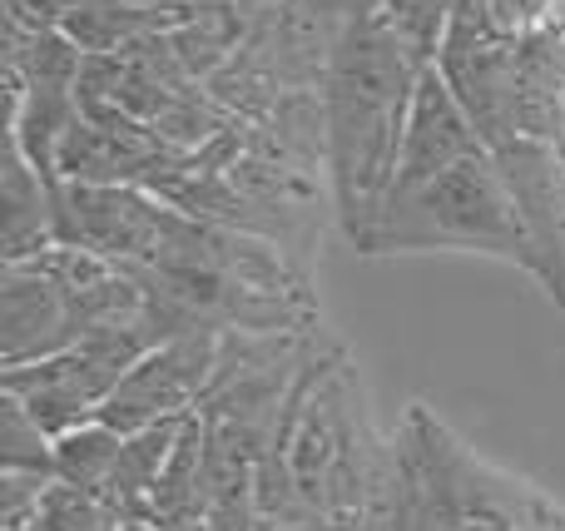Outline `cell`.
<instances>
[{
  "label": "cell",
  "mask_w": 565,
  "mask_h": 531,
  "mask_svg": "<svg viewBox=\"0 0 565 531\" xmlns=\"http://www.w3.org/2000/svg\"><path fill=\"white\" fill-rule=\"evenodd\" d=\"M322 6L332 15V50L328 75H322V139H328L342 229L358 244L397 179L412 89L427 65L382 15L377 0H322Z\"/></svg>",
  "instance_id": "obj_1"
},
{
  "label": "cell",
  "mask_w": 565,
  "mask_h": 531,
  "mask_svg": "<svg viewBox=\"0 0 565 531\" xmlns=\"http://www.w3.org/2000/svg\"><path fill=\"white\" fill-rule=\"evenodd\" d=\"M362 254H422V248H467L521 264L546 284V258L516 204L507 169L491 149L441 169L437 179L392 194L358 238Z\"/></svg>",
  "instance_id": "obj_2"
},
{
  "label": "cell",
  "mask_w": 565,
  "mask_h": 531,
  "mask_svg": "<svg viewBox=\"0 0 565 531\" xmlns=\"http://www.w3.org/2000/svg\"><path fill=\"white\" fill-rule=\"evenodd\" d=\"M154 348V338L139 328H115V333H89L60 353L40 358L25 368H6V393L35 413V423L50 437L70 433L79 423H95L105 397L119 387V378Z\"/></svg>",
  "instance_id": "obj_3"
},
{
  "label": "cell",
  "mask_w": 565,
  "mask_h": 531,
  "mask_svg": "<svg viewBox=\"0 0 565 531\" xmlns=\"http://www.w3.org/2000/svg\"><path fill=\"white\" fill-rule=\"evenodd\" d=\"M228 328H189L164 343H154L105 397L99 423L119 427V433H139V427L169 423V417L199 413L209 383L218 368V348H224Z\"/></svg>",
  "instance_id": "obj_4"
},
{
  "label": "cell",
  "mask_w": 565,
  "mask_h": 531,
  "mask_svg": "<svg viewBox=\"0 0 565 531\" xmlns=\"http://www.w3.org/2000/svg\"><path fill=\"white\" fill-rule=\"evenodd\" d=\"M487 139H481L477 119L467 115L461 95L451 89V79L437 65L422 70L417 89H412V109H407V129H402V155H397V179H392V194H407V189L437 179L441 169L461 164V159L481 155ZM382 199V204H387Z\"/></svg>",
  "instance_id": "obj_5"
},
{
  "label": "cell",
  "mask_w": 565,
  "mask_h": 531,
  "mask_svg": "<svg viewBox=\"0 0 565 531\" xmlns=\"http://www.w3.org/2000/svg\"><path fill=\"white\" fill-rule=\"evenodd\" d=\"M79 343L70 294L35 264H6L0 274V363L25 368Z\"/></svg>",
  "instance_id": "obj_6"
},
{
  "label": "cell",
  "mask_w": 565,
  "mask_h": 531,
  "mask_svg": "<svg viewBox=\"0 0 565 531\" xmlns=\"http://www.w3.org/2000/svg\"><path fill=\"white\" fill-rule=\"evenodd\" d=\"M0 209H6V264L35 258L55 244V179L40 174L15 139L6 149Z\"/></svg>",
  "instance_id": "obj_7"
},
{
  "label": "cell",
  "mask_w": 565,
  "mask_h": 531,
  "mask_svg": "<svg viewBox=\"0 0 565 531\" xmlns=\"http://www.w3.org/2000/svg\"><path fill=\"white\" fill-rule=\"evenodd\" d=\"M125 437L119 427L109 423H79L70 433L55 437V477L60 482H75L85 492H105V482L115 477V463L125 453Z\"/></svg>",
  "instance_id": "obj_8"
},
{
  "label": "cell",
  "mask_w": 565,
  "mask_h": 531,
  "mask_svg": "<svg viewBox=\"0 0 565 531\" xmlns=\"http://www.w3.org/2000/svg\"><path fill=\"white\" fill-rule=\"evenodd\" d=\"M0 467L55 477V437L35 423V413L15 393H6V403H0Z\"/></svg>",
  "instance_id": "obj_9"
},
{
  "label": "cell",
  "mask_w": 565,
  "mask_h": 531,
  "mask_svg": "<svg viewBox=\"0 0 565 531\" xmlns=\"http://www.w3.org/2000/svg\"><path fill=\"white\" fill-rule=\"evenodd\" d=\"M377 6H382V15L397 25V35L417 50L422 65H437L461 0H377Z\"/></svg>",
  "instance_id": "obj_10"
},
{
  "label": "cell",
  "mask_w": 565,
  "mask_h": 531,
  "mask_svg": "<svg viewBox=\"0 0 565 531\" xmlns=\"http://www.w3.org/2000/svg\"><path fill=\"white\" fill-rule=\"evenodd\" d=\"M109 527H115V517H109L105 497L85 492L75 482H60V477L45 487L35 522H30V531H109Z\"/></svg>",
  "instance_id": "obj_11"
},
{
  "label": "cell",
  "mask_w": 565,
  "mask_h": 531,
  "mask_svg": "<svg viewBox=\"0 0 565 531\" xmlns=\"http://www.w3.org/2000/svg\"><path fill=\"white\" fill-rule=\"evenodd\" d=\"M85 0H6V20H15L25 30H65V20Z\"/></svg>",
  "instance_id": "obj_12"
}]
</instances>
